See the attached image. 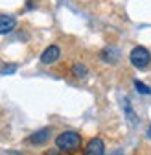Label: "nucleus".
<instances>
[{
	"instance_id": "6e6552de",
	"label": "nucleus",
	"mask_w": 151,
	"mask_h": 155,
	"mask_svg": "<svg viewBox=\"0 0 151 155\" xmlns=\"http://www.w3.org/2000/svg\"><path fill=\"white\" fill-rule=\"evenodd\" d=\"M135 87H137V91H138V92H142V94H149V92H151V89H149L147 85H144L142 81H138V80L135 81Z\"/></svg>"
},
{
	"instance_id": "1a4fd4ad",
	"label": "nucleus",
	"mask_w": 151,
	"mask_h": 155,
	"mask_svg": "<svg viewBox=\"0 0 151 155\" xmlns=\"http://www.w3.org/2000/svg\"><path fill=\"white\" fill-rule=\"evenodd\" d=\"M72 70H74V74L78 76V78H83V76L87 74V68H85L83 65H74V68H72Z\"/></svg>"
},
{
	"instance_id": "f257e3e1",
	"label": "nucleus",
	"mask_w": 151,
	"mask_h": 155,
	"mask_svg": "<svg viewBox=\"0 0 151 155\" xmlns=\"http://www.w3.org/2000/svg\"><path fill=\"white\" fill-rule=\"evenodd\" d=\"M55 146L61 151H68V153L76 151L81 146V137H79V133H76V131H65L55 139Z\"/></svg>"
},
{
	"instance_id": "f03ea898",
	"label": "nucleus",
	"mask_w": 151,
	"mask_h": 155,
	"mask_svg": "<svg viewBox=\"0 0 151 155\" xmlns=\"http://www.w3.org/2000/svg\"><path fill=\"white\" fill-rule=\"evenodd\" d=\"M129 59L137 68H146L149 65V61H151V54L144 46H135L133 50H131V54H129Z\"/></svg>"
},
{
	"instance_id": "f8f14e48",
	"label": "nucleus",
	"mask_w": 151,
	"mask_h": 155,
	"mask_svg": "<svg viewBox=\"0 0 151 155\" xmlns=\"http://www.w3.org/2000/svg\"><path fill=\"white\" fill-rule=\"evenodd\" d=\"M111 155H122V151H120V150H116L114 153H111Z\"/></svg>"
},
{
	"instance_id": "7ed1b4c3",
	"label": "nucleus",
	"mask_w": 151,
	"mask_h": 155,
	"mask_svg": "<svg viewBox=\"0 0 151 155\" xmlns=\"http://www.w3.org/2000/svg\"><path fill=\"white\" fill-rule=\"evenodd\" d=\"M59 48L55 46V45H52V46H48L43 54H41V63H44V65H50V63H55L59 59Z\"/></svg>"
},
{
	"instance_id": "9d476101",
	"label": "nucleus",
	"mask_w": 151,
	"mask_h": 155,
	"mask_svg": "<svg viewBox=\"0 0 151 155\" xmlns=\"http://www.w3.org/2000/svg\"><path fill=\"white\" fill-rule=\"evenodd\" d=\"M125 104V113H129V118H131V122H137V114L133 113V109H131V105H129V100H124Z\"/></svg>"
},
{
	"instance_id": "39448f33",
	"label": "nucleus",
	"mask_w": 151,
	"mask_h": 155,
	"mask_svg": "<svg viewBox=\"0 0 151 155\" xmlns=\"http://www.w3.org/2000/svg\"><path fill=\"white\" fill-rule=\"evenodd\" d=\"M17 26L15 17L11 15H0V33H9Z\"/></svg>"
},
{
	"instance_id": "9b49d317",
	"label": "nucleus",
	"mask_w": 151,
	"mask_h": 155,
	"mask_svg": "<svg viewBox=\"0 0 151 155\" xmlns=\"http://www.w3.org/2000/svg\"><path fill=\"white\" fill-rule=\"evenodd\" d=\"M46 155H59V151H55V150H50V151H46Z\"/></svg>"
},
{
	"instance_id": "0eeeda50",
	"label": "nucleus",
	"mask_w": 151,
	"mask_h": 155,
	"mask_svg": "<svg viewBox=\"0 0 151 155\" xmlns=\"http://www.w3.org/2000/svg\"><path fill=\"white\" fill-rule=\"evenodd\" d=\"M118 50L116 48H105L103 52H101V57H103V61H107V63H116L118 61Z\"/></svg>"
},
{
	"instance_id": "423d86ee",
	"label": "nucleus",
	"mask_w": 151,
	"mask_h": 155,
	"mask_svg": "<svg viewBox=\"0 0 151 155\" xmlns=\"http://www.w3.org/2000/svg\"><path fill=\"white\" fill-rule=\"evenodd\" d=\"M50 137V129H41V131H37L35 135H31V137L28 139L31 144H44Z\"/></svg>"
},
{
	"instance_id": "20e7f679",
	"label": "nucleus",
	"mask_w": 151,
	"mask_h": 155,
	"mask_svg": "<svg viewBox=\"0 0 151 155\" xmlns=\"http://www.w3.org/2000/svg\"><path fill=\"white\" fill-rule=\"evenodd\" d=\"M103 153H105V144L101 139H92L85 148V155H103Z\"/></svg>"
},
{
	"instance_id": "ddd939ff",
	"label": "nucleus",
	"mask_w": 151,
	"mask_h": 155,
	"mask_svg": "<svg viewBox=\"0 0 151 155\" xmlns=\"http://www.w3.org/2000/svg\"><path fill=\"white\" fill-rule=\"evenodd\" d=\"M147 137L151 139V126H149V129H147Z\"/></svg>"
}]
</instances>
